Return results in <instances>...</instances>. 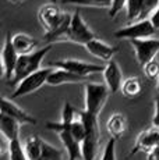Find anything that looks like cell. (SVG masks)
Returning <instances> with one entry per match:
<instances>
[{"mask_svg": "<svg viewBox=\"0 0 159 160\" xmlns=\"http://www.w3.org/2000/svg\"><path fill=\"white\" fill-rule=\"evenodd\" d=\"M71 20L73 14L63 11L56 3H45L38 10V21L45 29L44 39L48 45L64 42Z\"/></svg>", "mask_w": 159, "mask_h": 160, "instance_id": "6da1fadb", "label": "cell"}, {"mask_svg": "<svg viewBox=\"0 0 159 160\" xmlns=\"http://www.w3.org/2000/svg\"><path fill=\"white\" fill-rule=\"evenodd\" d=\"M52 50V45H46L45 48H41L38 50L32 52L28 54H21L18 57L17 67L14 71L13 81L10 82V85H17L18 82H21L24 78H27L31 74L39 71L42 67V61H44L45 56Z\"/></svg>", "mask_w": 159, "mask_h": 160, "instance_id": "7a4b0ae2", "label": "cell"}, {"mask_svg": "<svg viewBox=\"0 0 159 160\" xmlns=\"http://www.w3.org/2000/svg\"><path fill=\"white\" fill-rule=\"evenodd\" d=\"M80 117L84 121L87 128V135L81 143V159L82 160H95L98 148H99L100 134L99 125H98V117L88 114L84 110H80Z\"/></svg>", "mask_w": 159, "mask_h": 160, "instance_id": "3957f363", "label": "cell"}, {"mask_svg": "<svg viewBox=\"0 0 159 160\" xmlns=\"http://www.w3.org/2000/svg\"><path fill=\"white\" fill-rule=\"evenodd\" d=\"M110 91L106 87L105 82H90L85 84L84 87V112L88 114L99 117L102 112L103 106H105L106 100H108Z\"/></svg>", "mask_w": 159, "mask_h": 160, "instance_id": "277c9868", "label": "cell"}, {"mask_svg": "<svg viewBox=\"0 0 159 160\" xmlns=\"http://www.w3.org/2000/svg\"><path fill=\"white\" fill-rule=\"evenodd\" d=\"M95 38H96L95 32L85 22L81 11L75 10L74 13H73L71 24H70L66 36H64V42H73V43H78V45L85 46L88 42H91Z\"/></svg>", "mask_w": 159, "mask_h": 160, "instance_id": "5b68a950", "label": "cell"}, {"mask_svg": "<svg viewBox=\"0 0 159 160\" xmlns=\"http://www.w3.org/2000/svg\"><path fill=\"white\" fill-rule=\"evenodd\" d=\"M53 71V67H44L39 71L31 74L27 78H24L21 82H18L16 85V89L11 93V99L14 98H23L27 95H31L33 92H36L38 89H41L45 84H48L49 75Z\"/></svg>", "mask_w": 159, "mask_h": 160, "instance_id": "8992f818", "label": "cell"}, {"mask_svg": "<svg viewBox=\"0 0 159 160\" xmlns=\"http://www.w3.org/2000/svg\"><path fill=\"white\" fill-rule=\"evenodd\" d=\"M45 127L50 131H54L59 134L62 143L67 152V159L69 160H78L81 159V143L73 138L70 132V124H64L62 121H48Z\"/></svg>", "mask_w": 159, "mask_h": 160, "instance_id": "52a82bcc", "label": "cell"}, {"mask_svg": "<svg viewBox=\"0 0 159 160\" xmlns=\"http://www.w3.org/2000/svg\"><path fill=\"white\" fill-rule=\"evenodd\" d=\"M156 28L154 27L152 21L149 18L146 20L131 22L130 25L121 27L115 32V38L117 39H126V41H138V39H148L154 38Z\"/></svg>", "mask_w": 159, "mask_h": 160, "instance_id": "ba28073f", "label": "cell"}, {"mask_svg": "<svg viewBox=\"0 0 159 160\" xmlns=\"http://www.w3.org/2000/svg\"><path fill=\"white\" fill-rule=\"evenodd\" d=\"M54 68H62L69 72H73L82 78H88L91 75L103 72L105 66L100 64H94V63H87V61L75 60V58H63V60H57L53 63Z\"/></svg>", "mask_w": 159, "mask_h": 160, "instance_id": "9c48e42d", "label": "cell"}, {"mask_svg": "<svg viewBox=\"0 0 159 160\" xmlns=\"http://www.w3.org/2000/svg\"><path fill=\"white\" fill-rule=\"evenodd\" d=\"M130 45L133 46L136 58L142 68L146 64L151 63V61L156 60V56L159 53V39L158 38L131 41Z\"/></svg>", "mask_w": 159, "mask_h": 160, "instance_id": "30bf717a", "label": "cell"}, {"mask_svg": "<svg viewBox=\"0 0 159 160\" xmlns=\"http://www.w3.org/2000/svg\"><path fill=\"white\" fill-rule=\"evenodd\" d=\"M18 57H20V54L16 52L13 43H11V35L7 33L4 45H3V50H2V64H3V75L8 81V84L13 81Z\"/></svg>", "mask_w": 159, "mask_h": 160, "instance_id": "8fae6325", "label": "cell"}, {"mask_svg": "<svg viewBox=\"0 0 159 160\" xmlns=\"http://www.w3.org/2000/svg\"><path fill=\"white\" fill-rule=\"evenodd\" d=\"M159 145V128L151 127L148 130H144L141 134L137 137L136 143H134L133 149L130 150V155H136V153H151Z\"/></svg>", "mask_w": 159, "mask_h": 160, "instance_id": "7c38bea8", "label": "cell"}, {"mask_svg": "<svg viewBox=\"0 0 159 160\" xmlns=\"http://www.w3.org/2000/svg\"><path fill=\"white\" fill-rule=\"evenodd\" d=\"M2 114H6L11 118L17 120L21 125L23 124H36V118L27 113L23 107H20L17 103L13 102V99L3 98L2 99Z\"/></svg>", "mask_w": 159, "mask_h": 160, "instance_id": "4fadbf2b", "label": "cell"}, {"mask_svg": "<svg viewBox=\"0 0 159 160\" xmlns=\"http://www.w3.org/2000/svg\"><path fill=\"white\" fill-rule=\"evenodd\" d=\"M84 48L87 49L88 53L92 54L94 57L99 58V60H102V61H106V63L112 61L113 56H115L116 52H117V48H116V46L106 43L105 41L98 39V38L92 39L91 42H88Z\"/></svg>", "mask_w": 159, "mask_h": 160, "instance_id": "5bb4252c", "label": "cell"}, {"mask_svg": "<svg viewBox=\"0 0 159 160\" xmlns=\"http://www.w3.org/2000/svg\"><path fill=\"white\" fill-rule=\"evenodd\" d=\"M103 79H105L106 87L109 88L110 93H116L121 89V85H123V72H121L120 66L117 64L116 60L109 61L105 66V70H103Z\"/></svg>", "mask_w": 159, "mask_h": 160, "instance_id": "9a60e30c", "label": "cell"}, {"mask_svg": "<svg viewBox=\"0 0 159 160\" xmlns=\"http://www.w3.org/2000/svg\"><path fill=\"white\" fill-rule=\"evenodd\" d=\"M11 43H13L14 49L18 54H28L32 52L38 50V39H35L33 36L28 35L24 32H17L11 36Z\"/></svg>", "mask_w": 159, "mask_h": 160, "instance_id": "2e32d148", "label": "cell"}, {"mask_svg": "<svg viewBox=\"0 0 159 160\" xmlns=\"http://www.w3.org/2000/svg\"><path fill=\"white\" fill-rule=\"evenodd\" d=\"M127 127H128L127 118L121 113H113L108 118V122H106V130H108L109 135L116 141L126 134Z\"/></svg>", "mask_w": 159, "mask_h": 160, "instance_id": "e0dca14e", "label": "cell"}, {"mask_svg": "<svg viewBox=\"0 0 159 160\" xmlns=\"http://www.w3.org/2000/svg\"><path fill=\"white\" fill-rule=\"evenodd\" d=\"M20 128L21 124L17 120L6 114H0V131H2L3 137L7 139V142L20 139Z\"/></svg>", "mask_w": 159, "mask_h": 160, "instance_id": "ac0fdd59", "label": "cell"}, {"mask_svg": "<svg viewBox=\"0 0 159 160\" xmlns=\"http://www.w3.org/2000/svg\"><path fill=\"white\" fill-rule=\"evenodd\" d=\"M85 78L75 75L73 72H69L66 70L53 68L52 74L49 75L48 85H50V87H59V85H63V84H77V82H81Z\"/></svg>", "mask_w": 159, "mask_h": 160, "instance_id": "d6986e66", "label": "cell"}, {"mask_svg": "<svg viewBox=\"0 0 159 160\" xmlns=\"http://www.w3.org/2000/svg\"><path fill=\"white\" fill-rule=\"evenodd\" d=\"M142 91V85L138 77H128L123 81L120 92L127 98V99H134L137 98Z\"/></svg>", "mask_w": 159, "mask_h": 160, "instance_id": "ffe728a7", "label": "cell"}, {"mask_svg": "<svg viewBox=\"0 0 159 160\" xmlns=\"http://www.w3.org/2000/svg\"><path fill=\"white\" fill-rule=\"evenodd\" d=\"M144 2L145 0H128L126 6V14L127 20L137 22L142 20V11H144Z\"/></svg>", "mask_w": 159, "mask_h": 160, "instance_id": "44dd1931", "label": "cell"}, {"mask_svg": "<svg viewBox=\"0 0 159 160\" xmlns=\"http://www.w3.org/2000/svg\"><path fill=\"white\" fill-rule=\"evenodd\" d=\"M36 160H63V152L59 148L50 145L49 142L44 141L39 158Z\"/></svg>", "mask_w": 159, "mask_h": 160, "instance_id": "7402d4cb", "label": "cell"}, {"mask_svg": "<svg viewBox=\"0 0 159 160\" xmlns=\"http://www.w3.org/2000/svg\"><path fill=\"white\" fill-rule=\"evenodd\" d=\"M64 4L77 6V7H99L110 8L112 0H63Z\"/></svg>", "mask_w": 159, "mask_h": 160, "instance_id": "603a6c76", "label": "cell"}, {"mask_svg": "<svg viewBox=\"0 0 159 160\" xmlns=\"http://www.w3.org/2000/svg\"><path fill=\"white\" fill-rule=\"evenodd\" d=\"M7 150H8V160H28L25 149H24V143L20 139L8 142Z\"/></svg>", "mask_w": 159, "mask_h": 160, "instance_id": "cb8c5ba5", "label": "cell"}, {"mask_svg": "<svg viewBox=\"0 0 159 160\" xmlns=\"http://www.w3.org/2000/svg\"><path fill=\"white\" fill-rule=\"evenodd\" d=\"M100 160H116V139L113 138L108 139L105 148H103Z\"/></svg>", "mask_w": 159, "mask_h": 160, "instance_id": "d4e9b609", "label": "cell"}, {"mask_svg": "<svg viewBox=\"0 0 159 160\" xmlns=\"http://www.w3.org/2000/svg\"><path fill=\"white\" fill-rule=\"evenodd\" d=\"M127 2H128V0H112V6H110L109 13H108L109 17H110V18L117 17V15L123 11V8H126Z\"/></svg>", "mask_w": 159, "mask_h": 160, "instance_id": "484cf974", "label": "cell"}, {"mask_svg": "<svg viewBox=\"0 0 159 160\" xmlns=\"http://www.w3.org/2000/svg\"><path fill=\"white\" fill-rule=\"evenodd\" d=\"M144 72H145V75L148 77L149 79H156L159 78V61L154 60L151 61L149 64H146L145 67H144Z\"/></svg>", "mask_w": 159, "mask_h": 160, "instance_id": "4316f807", "label": "cell"}, {"mask_svg": "<svg viewBox=\"0 0 159 160\" xmlns=\"http://www.w3.org/2000/svg\"><path fill=\"white\" fill-rule=\"evenodd\" d=\"M159 7V0H145L144 2V11H142V20H146L148 15H151L158 10Z\"/></svg>", "mask_w": 159, "mask_h": 160, "instance_id": "83f0119b", "label": "cell"}, {"mask_svg": "<svg viewBox=\"0 0 159 160\" xmlns=\"http://www.w3.org/2000/svg\"><path fill=\"white\" fill-rule=\"evenodd\" d=\"M152 124H154V127L159 128V95L155 99V112H154V117H152Z\"/></svg>", "mask_w": 159, "mask_h": 160, "instance_id": "f1b7e54d", "label": "cell"}, {"mask_svg": "<svg viewBox=\"0 0 159 160\" xmlns=\"http://www.w3.org/2000/svg\"><path fill=\"white\" fill-rule=\"evenodd\" d=\"M149 20L152 21V24H154V27L156 28V31L159 29V7H158V10L155 11L154 14H152V17H149Z\"/></svg>", "mask_w": 159, "mask_h": 160, "instance_id": "f546056e", "label": "cell"}, {"mask_svg": "<svg viewBox=\"0 0 159 160\" xmlns=\"http://www.w3.org/2000/svg\"><path fill=\"white\" fill-rule=\"evenodd\" d=\"M146 160H159V145L152 150L151 153H148V158Z\"/></svg>", "mask_w": 159, "mask_h": 160, "instance_id": "4dcf8cb0", "label": "cell"}, {"mask_svg": "<svg viewBox=\"0 0 159 160\" xmlns=\"http://www.w3.org/2000/svg\"><path fill=\"white\" fill-rule=\"evenodd\" d=\"M7 2H10V3H13V4H23L25 0H7Z\"/></svg>", "mask_w": 159, "mask_h": 160, "instance_id": "1f68e13d", "label": "cell"}]
</instances>
